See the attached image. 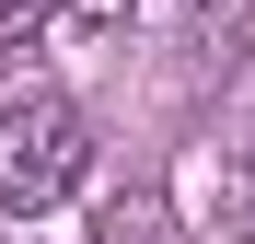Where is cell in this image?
<instances>
[{"mask_svg":"<svg viewBox=\"0 0 255 244\" xmlns=\"http://www.w3.org/2000/svg\"><path fill=\"white\" fill-rule=\"evenodd\" d=\"M47 23V0H0V47H12V35H35Z\"/></svg>","mask_w":255,"mask_h":244,"instance_id":"4","label":"cell"},{"mask_svg":"<svg viewBox=\"0 0 255 244\" xmlns=\"http://www.w3.org/2000/svg\"><path fill=\"white\" fill-rule=\"evenodd\" d=\"M93 244H186V221H174V198H162V186H128V198H105Z\"/></svg>","mask_w":255,"mask_h":244,"instance_id":"2","label":"cell"},{"mask_svg":"<svg viewBox=\"0 0 255 244\" xmlns=\"http://www.w3.org/2000/svg\"><path fill=\"white\" fill-rule=\"evenodd\" d=\"M47 12H70V23H128L139 0H47Z\"/></svg>","mask_w":255,"mask_h":244,"instance_id":"3","label":"cell"},{"mask_svg":"<svg viewBox=\"0 0 255 244\" xmlns=\"http://www.w3.org/2000/svg\"><path fill=\"white\" fill-rule=\"evenodd\" d=\"M81 175H93L81 105H58V93H12V105H0V210H12V221L81 198Z\"/></svg>","mask_w":255,"mask_h":244,"instance_id":"1","label":"cell"}]
</instances>
